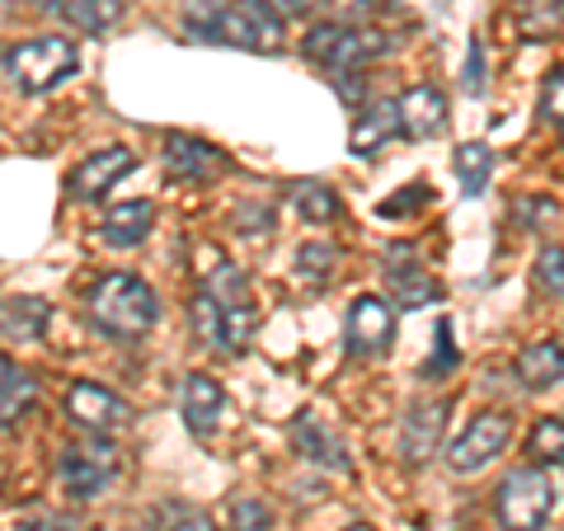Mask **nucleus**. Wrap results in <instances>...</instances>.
I'll return each mask as SVG.
<instances>
[{
  "label": "nucleus",
  "mask_w": 564,
  "mask_h": 531,
  "mask_svg": "<svg viewBox=\"0 0 564 531\" xmlns=\"http://www.w3.org/2000/svg\"><path fill=\"white\" fill-rule=\"evenodd\" d=\"M155 292L132 273H109L95 282L90 292V321L95 329L113 334V339H137L155 325Z\"/></svg>",
  "instance_id": "nucleus-1"
},
{
  "label": "nucleus",
  "mask_w": 564,
  "mask_h": 531,
  "mask_svg": "<svg viewBox=\"0 0 564 531\" xmlns=\"http://www.w3.org/2000/svg\"><path fill=\"white\" fill-rule=\"evenodd\" d=\"M302 52H306V62L315 66H325V71H358L367 62H377L391 52V39L377 29H358V24H339V20H329V24H315L306 39H302Z\"/></svg>",
  "instance_id": "nucleus-2"
},
{
  "label": "nucleus",
  "mask_w": 564,
  "mask_h": 531,
  "mask_svg": "<svg viewBox=\"0 0 564 531\" xmlns=\"http://www.w3.org/2000/svg\"><path fill=\"white\" fill-rule=\"evenodd\" d=\"M80 52L70 39H29L6 52V76L20 95H43L76 71Z\"/></svg>",
  "instance_id": "nucleus-3"
},
{
  "label": "nucleus",
  "mask_w": 564,
  "mask_h": 531,
  "mask_svg": "<svg viewBox=\"0 0 564 531\" xmlns=\"http://www.w3.org/2000/svg\"><path fill=\"white\" fill-rule=\"evenodd\" d=\"M113 475H118V447L104 442V433L70 442L57 462V480L70 499H95V494H104L113 485Z\"/></svg>",
  "instance_id": "nucleus-4"
},
{
  "label": "nucleus",
  "mask_w": 564,
  "mask_h": 531,
  "mask_svg": "<svg viewBox=\"0 0 564 531\" xmlns=\"http://www.w3.org/2000/svg\"><path fill=\"white\" fill-rule=\"evenodd\" d=\"M551 508H555V485L541 470H513L499 485V499H494L503 531H541Z\"/></svg>",
  "instance_id": "nucleus-5"
},
{
  "label": "nucleus",
  "mask_w": 564,
  "mask_h": 531,
  "mask_svg": "<svg viewBox=\"0 0 564 531\" xmlns=\"http://www.w3.org/2000/svg\"><path fill=\"white\" fill-rule=\"evenodd\" d=\"M212 39L245 47V52H278L282 47V14L269 0H236V6H226Z\"/></svg>",
  "instance_id": "nucleus-6"
},
{
  "label": "nucleus",
  "mask_w": 564,
  "mask_h": 531,
  "mask_svg": "<svg viewBox=\"0 0 564 531\" xmlns=\"http://www.w3.org/2000/svg\"><path fill=\"white\" fill-rule=\"evenodd\" d=\"M508 437H513V414H499V410L475 414V419H470V429L447 447V466H452L456 475L485 470L494 456L508 447Z\"/></svg>",
  "instance_id": "nucleus-7"
},
{
  "label": "nucleus",
  "mask_w": 564,
  "mask_h": 531,
  "mask_svg": "<svg viewBox=\"0 0 564 531\" xmlns=\"http://www.w3.org/2000/svg\"><path fill=\"white\" fill-rule=\"evenodd\" d=\"M344 339H348V353H358V358H372V353H381L386 344L395 339V306L386 296H377V292L358 296L348 306Z\"/></svg>",
  "instance_id": "nucleus-8"
},
{
  "label": "nucleus",
  "mask_w": 564,
  "mask_h": 531,
  "mask_svg": "<svg viewBox=\"0 0 564 531\" xmlns=\"http://www.w3.org/2000/svg\"><path fill=\"white\" fill-rule=\"evenodd\" d=\"M132 165H137V155H132L128 147H104V151L90 155V161H80L76 170H70L66 188H70V198L95 203V198H104V193H109Z\"/></svg>",
  "instance_id": "nucleus-9"
},
{
  "label": "nucleus",
  "mask_w": 564,
  "mask_h": 531,
  "mask_svg": "<svg viewBox=\"0 0 564 531\" xmlns=\"http://www.w3.org/2000/svg\"><path fill=\"white\" fill-rule=\"evenodd\" d=\"M66 410H70V419H76L80 429H90V433H113L118 423L128 419V404H122L109 386H99V381H76L70 386Z\"/></svg>",
  "instance_id": "nucleus-10"
},
{
  "label": "nucleus",
  "mask_w": 564,
  "mask_h": 531,
  "mask_svg": "<svg viewBox=\"0 0 564 531\" xmlns=\"http://www.w3.org/2000/svg\"><path fill=\"white\" fill-rule=\"evenodd\" d=\"M400 128L404 137L429 141L447 132V95L433 90V85H414V90L400 95Z\"/></svg>",
  "instance_id": "nucleus-11"
},
{
  "label": "nucleus",
  "mask_w": 564,
  "mask_h": 531,
  "mask_svg": "<svg viewBox=\"0 0 564 531\" xmlns=\"http://www.w3.org/2000/svg\"><path fill=\"white\" fill-rule=\"evenodd\" d=\"M226 161L221 151L212 147L203 137H188V132H170L165 137V170L174 180H207V174H217Z\"/></svg>",
  "instance_id": "nucleus-12"
},
{
  "label": "nucleus",
  "mask_w": 564,
  "mask_h": 531,
  "mask_svg": "<svg viewBox=\"0 0 564 531\" xmlns=\"http://www.w3.org/2000/svg\"><path fill=\"white\" fill-rule=\"evenodd\" d=\"M226 410V391L217 377H207V371H193V377L184 381V423L193 437H207L212 429H217V419Z\"/></svg>",
  "instance_id": "nucleus-13"
},
{
  "label": "nucleus",
  "mask_w": 564,
  "mask_h": 531,
  "mask_svg": "<svg viewBox=\"0 0 564 531\" xmlns=\"http://www.w3.org/2000/svg\"><path fill=\"white\" fill-rule=\"evenodd\" d=\"M400 128V99H377L367 104V109L358 113V122H352V155H377L386 141H391Z\"/></svg>",
  "instance_id": "nucleus-14"
},
{
  "label": "nucleus",
  "mask_w": 564,
  "mask_h": 531,
  "mask_svg": "<svg viewBox=\"0 0 564 531\" xmlns=\"http://www.w3.org/2000/svg\"><path fill=\"white\" fill-rule=\"evenodd\" d=\"M151 226H155V203L132 198V203H118L109 217H104L99 236L109 240L113 250H132V245H141V240L151 236Z\"/></svg>",
  "instance_id": "nucleus-15"
},
{
  "label": "nucleus",
  "mask_w": 564,
  "mask_h": 531,
  "mask_svg": "<svg viewBox=\"0 0 564 531\" xmlns=\"http://www.w3.org/2000/svg\"><path fill=\"white\" fill-rule=\"evenodd\" d=\"M47 321H52V306L43 296H10L6 306H0V334H6L10 344H39Z\"/></svg>",
  "instance_id": "nucleus-16"
},
{
  "label": "nucleus",
  "mask_w": 564,
  "mask_h": 531,
  "mask_svg": "<svg viewBox=\"0 0 564 531\" xmlns=\"http://www.w3.org/2000/svg\"><path fill=\"white\" fill-rule=\"evenodd\" d=\"M443 419H447V404H414L410 414H404V462L419 466L423 456H429L437 447V437H443Z\"/></svg>",
  "instance_id": "nucleus-17"
},
{
  "label": "nucleus",
  "mask_w": 564,
  "mask_h": 531,
  "mask_svg": "<svg viewBox=\"0 0 564 531\" xmlns=\"http://www.w3.org/2000/svg\"><path fill=\"white\" fill-rule=\"evenodd\" d=\"M400 254H404V263H395L391 259V269H386V278H391V292H395V301L404 311H419V306H429V301H437L443 296V288L419 269V263H410L414 259V250H404L400 245Z\"/></svg>",
  "instance_id": "nucleus-18"
},
{
  "label": "nucleus",
  "mask_w": 564,
  "mask_h": 531,
  "mask_svg": "<svg viewBox=\"0 0 564 531\" xmlns=\"http://www.w3.org/2000/svg\"><path fill=\"white\" fill-rule=\"evenodd\" d=\"M188 315H193V334H198V344L207 348H221V353H231V321H226V306H221V296L217 292H198L188 301Z\"/></svg>",
  "instance_id": "nucleus-19"
},
{
  "label": "nucleus",
  "mask_w": 564,
  "mask_h": 531,
  "mask_svg": "<svg viewBox=\"0 0 564 531\" xmlns=\"http://www.w3.org/2000/svg\"><path fill=\"white\" fill-rule=\"evenodd\" d=\"M518 377H522V386H532V391L564 381V344H555V339L527 344L518 353Z\"/></svg>",
  "instance_id": "nucleus-20"
},
{
  "label": "nucleus",
  "mask_w": 564,
  "mask_h": 531,
  "mask_svg": "<svg viewBox=\"0 0 564 531\" xmlns=\"http://www.w3.org/2000/svg\"><path fill=\"white\" fill-rule=\"evenodd\" d=\"M513 24L527 43H545L564 29V0H518Z\"/></svg>",
  "instance_id": "nucleus-21"
},
{
  "label": "nucleus",
  "mask_w": 564,
  "mask_h": 531,
  "mask_svg": "<svg viewBox=\"0 0 564 531\" xmlns=\"http://www.w3.org/2000/svg\"><path fill=\"white\" fill-rule=\"evenodd\" d=\"M29 404H33V377L14 358H6L0 362V423L14 429V419H24Z\"/></svg>",
  "instance_id": "nucleus-22"
},
{
  "label": "nucleus",
  "mask_w": 564,
  "mask_h": 531,
  "mask_svg": "<svg viewBox=\"0 0 564 531\" xmlns=\"http://www.w3.org/2000/svg\"><path fill=\"white\" fill-rule=\"evenodd\" d=\"M292 437H296V447H302L311 462H321V466H329V470H344V466H348V456L339 452V442H334L315 419H296Z\"/></svg>",
  "instance_id": "nucleus-23"
},
{
  "label": "nucleus",
  "mask_w": 564,
  "mask_h": 531,
  "mask_svg": "<svg viewBox=\"0 0 564 531\" xmlns=\"http://www.w3.org/2000/svg\"><path fill=\"white\" fill-rule=\"evenodd\" d=\"M118 14H122V0H66L62 6V20L85 33H104Z\"/></svg>",
  "instance_id": "nucleus-24"
},
{
  "label": "nucleus",
  "mask_w": 564,
  "mask_h": 531,
  "mask_svg": "<svg viewBox=\"0 0 564 531\" xmlns=\"http://www.w3.org/2000/svg\"><path fill=\"white\" fill-rule=\"evenodd\" d=\"M489 170H494L489 147H480V141H466V147H456V174H462L466 198H470V193H485Z\"/></svg>",
  "instance_id": "nucleus-25"
},
{
  "label": "nucleus",
  "mask_w": 564,
  "mask_h": 531,
  "mask_svg": "<svg viewBox=\"0 0 564 531\" xmlns=\"http://www.w3.org/2000/svg\"><path fill=\"white\" fill-rule=\"evenodd\" d=\"M292 207L302 212L306 221H329V217H339V198H334V188L315 184V180L292 184Z\"/></svg>",
  "instance_id": "nucleus-26"
},
{
  "label": "nucleus",
  "mask_w": 564,
  "mask_h": 531,
  "mask_svg": "<svg viewBox=\"0 0 564 531\" xmlns=\"http://www.w3.org/2000/svg\"><path fill=\"white\" fill-rule=\"evenodd\" d=\"M532 456L545 466H564V419H541L532 429Z\"/></svg>",
  "instance_id": "nucleus-27"
},
{
  "label": "nucleus",
  "mask_w": 564,
  "mask_h": 531,
  "mask_svg": "<svg viewBox=\"0 0 564 531\" xmlns=\"http://www.w3.org/2000/svg\"><path fill=\"white\" fill-rule=\"evenodd\" d=\"M536 282L551 296H564V250L560 245H545V250L536 254Z\"/></svg>",
  "instance_id": "nucleus-28"
},
{
  "label": "nucleus",
  "mask_w": 564,
  "mask_h": 531,
  "mask_svg": "<svg viewBox=\"0 0 564 531\" xmlns=\"http://www.w3.org/2000/svg\"><path fill=\"white\" fill-rule=\"evenodd\" d=\"M334 259H339V250H334L329 240H321V245H302V254H296V263H302V273L306 278H329V269H334Z\"/></svg>",
  "instance_id": "nucleus-29"
},
{
  "label": "nucleus",
  "mask_w": 564,
  "mask_h": 531,
  "mask_svg": "<svg viewBox=\"0 0 564 531\" xmlns=\"http://www.w3.org/2000/svg\"><path fill=\"white\" fill-rule=\"evenodd\" d=\"M221 14H226L221 0H188V6H184V20H188L193 33H217Z\"/></svg>",
  "instance_id": "nucleus-30"
},
{
  "label": "nucleus",
  "mask_w": 564,
  "mask_h": 531,
  "mask_svg": "<svg viewBox=\"0 0 564 531\" xmlns=\"http://www.w3.org/2000/svg\"><path fill=\"white\" fill-rule=\"evenodd\" d=\"M231 518H236V531H269L273 527V512L263 508L259 499H236Z\"/></svg>",
  "instance_id": "nucleus-31"
},
{
  "label": "nucleus",
  "mask_w": 564,
  "mask_h": 531,
  "mask_svg": "<svg viewBox=\"0 0 564 531\" xmlns=\"http://www.w3.org/2000/svg\"><path fill=\"white\" fill-rule=\"evenodd\" d=\"M541 113L564 122V66H555L551 76H545V90H541Z\"/></svg>",
  "instance_id": "nucleus-32"
},
{
  "label": "nucleus",
  "mask_w": 564,
  "mask_h": 531,
  "mask_svg": "<svg viewBox=\"0 0 564 531\" xmlns=\"http://www.w3.org/2000/svg\"><path fill=\"white\" fill-rule=\"evenodd\" d=\"M551 217H555V203H551V198H522V203H518L522 231H536V226H545Z\"/></svg>",
  "instance_id": "nucleus-33"
},
{
  "label": "nucleus",
  "mask_w": 564,
  "mask_h": 531,
  "mask_svg": "<svg viewBox=\"0 0 564 531\" xmlns=\"http://www.w3.org/2000/svg\"><path fill=\"white\" fill-rule=\"evenodd\" d=\"M452 367H456V348H452V325L443 321L437 325V362H429V377L437 381V377H447Z\"/></svg>",
  "instance_id": "nucleus-34"
},
{
  "label": "nucleus",
  "mask_w": 564,
  "mask_h": 531,
  "mask_svg": "<svg viewBox=\"0 0 564 531\" xmlns=\"http://www.w3.org/2000/svg\"><path fill=\"white\" fill-rule=\"evenodd\" d=\"M466 90L480 95L485 90V43L470 39V52H466Z\"/></svg>",
  "instance_id": "nucleus-35"
},
{
  "label": "nucleus",
  "mask_w": 564,
  "mask_h": 531,
  "mask_svg": "<svg viewBox=\"0 0 564 531\" xmlns=\"http://www.w3.org/2000/svg\"><path fill=\"white\" fill-rule=\"evenodd\" d=\"M423 198H429V188H423V184H410V188L400 193V198H386V203H381V217H404V212H414Z\"/></svg>",
  "instance_id": "nucleus-36"
},
{
  "label": "nucleus",
  "mask_w": 564,
  "mask_h": 531,
  "mask_svg": "<svg viewBox=\"0 0 564 531\" xmlns=\"http://www.w3.org/2000/svg\"><path fill=\"white\" fill-rule=\"evenodd\" d=\"M372 14V0H334V20L352 24V20H367Z\"/></svg>",
  "instance_id": "nucleus-37"
},
{
  "label": "nucleus",
  "mask_w": 564,
  "mask_h": 531,
  "mask_svg": "<svg viewBox=\"0 0 564 531\" xmlns=\"http://www.w3.org/2000/svg\"><path fill=\"white\" fill-rule=\"evenodd\" d=\"M10 531H62V522L52 512H24V518H14Z\"/></svg>",
  "instance_id": "nucleus-38"
},
{
  "label": "nucleus",
  "mask_w": 564,
  "mask_h": 531,
  "mask_svg": "<svg viewBox=\"0 0 564 531\" xmlns=\"http://www.w3.org/2000/svg\"><path fill=\"white\" fill-rule=\"evenodd\" d=\"M170 531H217V527H212L207 512H180V522H174Z\"/></svg>",
  "instance_id": "nucleus-39"
},
{
  "label": "nucleus",
  "mask_w": 564,
  "mask_h": 531,
  "mask_svg": "<svg viewBox=\"0 0 564 531\" xmlns=\"http://www.w3.org/2000/svg\"><path fill=\"white\" fill-rule=\"evenodd\" d=\"M269 6L282 14V20H296V14H311L315 0H269Z\"/></svg>",
  "instance_id": "nucleus-40"
},
{
  "label": "nucleus",
  "mask_w": 564,
  "mask_h": 531,
  "mask_svg": "<svg viewBox=\"0 0 564 531\" xmlns=\"http://www.w3.org/2000/svg\"><path fill=\"white\" fill-rule=\"evenodd\" d=\"M33 6H39V10H47V14H62V6H66V0H33Z\"/></svg>",
  "instance_id": "nucleus-41"
},
{
  "label": "nucleus",
  "mask_w": 564,
  "mask_h": 531,
  "mask_svg": "<svg viewBox=\"0 0 564 531\" xmlns=\"http://www.w3.org/2000/svg\"><path fill=\"white\" fill-rule=\"evenodd\" d=\"M560 128H564V122H560Z\"/></svg>",
  "instance_id": "nucleus-42"
}]
</instances>
